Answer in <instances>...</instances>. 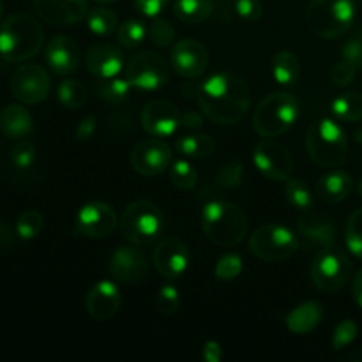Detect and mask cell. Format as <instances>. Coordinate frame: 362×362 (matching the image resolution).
I'll use <instances>...</instances> for the list:
<instances>
[{"label":"cell","mask_w":362,"mask_h":362,"mask_svg":"<svg viewBox=\"0 0 362 362\" xmlns=\"http://www.w3.org/2000/svg\"><path fill=\"white\" fill-rule=\"evenodd\" d=\"M357 191H359V194L362 197V179L359 180V186H357Z\"/></svg>","instance_id":"obj_55"},{"label":"cell","mask_w":362,"mask_h":362,"mask_svg":"<svg viewBox=\"0 0 362 362\" xmlns=\"http://www.w3.org/2000/svg\"><path fill=\"white\" fill-rule=\"evenodd\" d=\"M110 272L117 281L138 283L148 274V260L140 247L120 246L110 258Z\"/></svg>","instance_id":"obj_19"},{"label":"cell","mask_w":362,"mask_h":362,"mask_svg":"<svg viewBox=\"0 0 362 362\" xmlns=\"http://www.w3.org/2000/svg\"><path fill=\"white\" fill-rule=\"evenodd\" d=\"M87 25L92 34L106 37L119 30V16L108 7H95V9L88 11Z\"/></svg>","instance_id":"obj_31"},{"label":"cell","mask_w":362,"mask_h":362,"mask_svg":"<svg viewBox=\"0 0 362 362\" xmlns=\"http://www.w3.org/2000/svg\"><path fill=\"white\" fill-rule=\"evenodd\" d=\"M204 124V119H202L200 113L197 112H186L182 113V126L189 127V129H198Z\"/></svg>","instance_id":"obj_51"},{"label":"cell","mask_w":362,"mask_h":362,"mask_svg":"<svg viewBox=\"0 0 362 362\" xmlns=\"http://www.w3.org/2000/svg\"><path fill=\"white\" fill-rule=\"evenodd\" d=\"M120 303H122V296H120L119 286L108 279L95 283L88 290L87 299H85L88 315L95 320H110L112 317H115Z\"/></svg>","instance_id":"obj_21"},{"label":"cell","mask_w":362,"mask_h":362,"mask_svg":"<svg viewBox=\"0 0 362 362\" xmlns=\"http://www.w3.org/2000/svg\"><path fill=\"white\" fill-rule=\"evenodd\" d=\"M45 42V32L34 16L11 14L0 25V57L7 62H25L37 55Z\"/></svg>","instance_id":"obj_2"},{"label":"cell","mask_w":362,"mask_h":362,"mask_svg":"<svg viewBox=\"0 0 362 362\" xmlns=\"http://www.w3.org/2000/svg\"><path fill=\"white\" fill-rule=\"evenodd\" d=\"M352 293H354V299H356V303L362 308V269L357 272L356 278H354Z\"/></svg>","instance_id":"obj_52"},{"label":"cell","mask_w":362,"mask_h":362,"mask_svg":"<svg viewBox=\"0 0 362 362\" xmlns=\"http://www.w3.org/2000/svg\"><path fill=\"white\" fill-rule=\"evenodd\" d=\"M345 243L350 253L362 260V207L357 209L346 221Z\"/></svg>","instance_id":"obj_38"},{"label":"cell","mask_w":362,"mask_h":362,"mask_svg":"<svg viewBox=\"0 0 362 362\" xmlns=\"http://www.w3.org/2000/svg\"><path fill=\"white\" fill-rule=\"evenodd\" d=\"M354 189L352 175L343 170H334L320 177L317 182V194L325 204H338L350 197Z\"/></svg>","instance_id":"obj_24"},{"label":"cell","mask_w":362,"mask_h":362,"mask_svg":"<svg viewBox=\"0 0 362 362\" xmlns=\"http://www.w3.org/2000/svg\"><path fill=\"white\" fill-rule=\"evenodd\" d=\"M170 66L175 69L179 76L197 80L209 67L207 48L197 39H182L172 48Z\"/></svg>","instance_id":"obj_14"},{"label":"cell","mask_w":362,"mask_h":362,"mask_svg":"<svg viewBox=\"0 0 362 362\" xmlns=\"http://www.w3.org/2000/svg\"><path fill=\"white\" fill-rule=\"evenodd\" d=\"M129 159L131 166L140 175L154 177L168 170V166L172 165V151L163 141L148 138V140H141L134 145Z\"/></svg>","instance_id":"obj_17"},{"label":"cell","mask_w":362,"mask_h":362,"mask_svg":"<svg viewBox=\"0 0 362 362\" xmlns=\"http://www.w3.org/2000/svg\"><path fill=\"white\" fill-rule=\"evenodd\" d=\"M133 85L129 83L126 76L108 78V80H99L95 83V92L99 98L106 103H122L129 98V92Z\"/></svg>","instance_id":"obj_32"},{"label":"cell","mask_w":362,"mask_h":362,"mask_svg":"<svg viewBox=\"0 0 362 362\" xmlns=\"http://www.w3.org/2000/svg\"><path fill=\"white\" fill-rule=\"evenodd\" d=\"M170 180L173 186L182 191H191L198 182V172L194 166L186 159H179L173 165H170Z\"/></svg>","instance_id":"obj_34"},{"label":"cell","mask_w":362,"mask_h":362,"mask_svg":"<svg viewBox=\"0 0 362 362\" xmlns=\"http://www.w3.org/2000/svg\"><path fill=\"white\" fill-rule=\"evenodd\" d=\"M216 278L219 281H232L243 272V258L239 255H225L216 264Z\"/></svg>","instance_id":"obj_40"},{"label":"cell","mask_w":362,"mask_h":362,"mask_svg":"<svg viewBox=\"0 0 362 362\" xmlns=\"http://www.w3.org/2000/svg\"><path fill=\"white\" fill-rule=\"evenodd\" d=\"M147 27L144 25V21L140 20H127L117 30V37L119 42L126 48H136L138 45L144 42V39L147 37Z\"/></svg>","instance_id":"obj_37"},{"label":"cell","mask_w":362,"mask_h":362,"mask_svg":"<svg viewBox=\"0 0 362 362\" xmlns=\"http://www.w3.org/2000/svg\"><path fill=\"white\" fill-rule=\"evenodd\" d=\"M34 9L45 23L67 27L88 14V0H34Z\"/></svg>","instance_id":"obj_18"},{"label":"cell","mask_w":362,"mask_h":362,"mask_svg":"<svg viewBox=\"0 0 362 362\" xmlns=\"http://www.w3.org/2000/svg\"><path fill=\"white\" fill-rule=\"evenodd\" d=\"M306 20L310 30L318 37H341L356 20V4L354 0H311Z\"/></svg>","instance_id":"obj_7"},{"label":"cell","mask_w":362,"mask_h":362,"mask_svg":"<svg viewBox=\"0 0 362 362\" xmlns=\"http://www.w3.org/2000/svg\"><path fill=\"white\" fill-rule=\"evenodd\" d=\"M272 76H274L276 83L283 85V87H292L297 83L300 73L299 57L292 53L290 49H283L274 55L271 62Z\"/></svg>","instance_id":"obj_27"},{"label":"cell","mask_w":362,"mask_h":362,"mask_svg":"<svg viewBox=\"0 0 362 362\" xmlns=\"http://www.w3.org/2000/svg\"><path fill=\"white\" fill-rule=\"evenodd\" d=\"M180 308V296L177 292V288L170 283H166L165 286H161V290L158 292L156 297V310L161 315H173Z\"/></svg>","instance_id":"obj_41"},{"label":"cell","mask_w":362,"mask_h":362,"mask_svg":"<svg viewBox=\"0 0 362 362\" xmlns=\"http://www.w3.org/2000/svg\"><path fill=\"white\" fill-rule=\"evenodd\" d=\"M95 127H98V120L94 115H87L76 127V140L78 141H87L94 136Z\"/></svg>","instance_id":"obj_49"},{"label":"cell","mask_w":362,"mask_h":362,"mask_svg":"<svg viewBox=\"0 0 362 362\" xmlns=\"http://www.w3.org/2000/svg\"><path fill=\"white\" fill-rule=\"evenodd\" d=\"M244 179V165L240 161H232L228 165L223 166L216 175V182L221 187H239Z\"/></svg>","instance_id":"obj_43"},{"label":"cell","mask_w":362,"mask_h":362,"mask_svg":"<svg viewBox=\"0 0 362 362\" xmlns=\"http://www.w3.org/2000/svg\"><path fill=\"white\" fill-rule=\"evenodd\" d=\"M0 131L7 138L21 140L34 131V120L27 108L20 105H7L0 110Z\"/></svg>","instance_id":"obj_25"},{"label":"cell","mask_w":362,"mask_h":362,"mask_svg":"<svg viewBox=\"0 0 362 362\" xmlns=\"http://www.w3.org/2000/svg\"><path fill=\"white\" fill-rule=\"evenodd\" d=\"M286 200L292 207L299 209V211H310L313 207V194H311L310 187L299 179H288L285 186Z\"/></svg>","instance_id":"obj_35"},{"label":"cell","mask_w":362,"mask_h":362,"mask_svg":"<svg viewBox=\"0 0 362 362\" xmlns=\"http://www.w3.org/2000/svg\"><path fill=\"white\" fill-rule=\"evenodd\" d=\"M232 6L237 16L250 23L258 21L264 14V6L260 4V0H233Z\"/></svg>","instance_id":"obj_44"},{"label":"cell","mask_w":362,"mask_h":362,"mask_svg":"<svg viewBox=\"0 0 362 362\" xmlns=\"http://www.w3.org/2000/svg\"><path fill=\"white\" fill-rule=\"evenodd\" d=\"M182 126V113L163 99L151 101L141 112V127L154 138H168Z\"/></svg>","instance_id":"obj_16"},{"label":"cell","mask_w":362,"mask_h":362,"mask_svg":"<svg viewBox=\"0 0 362 362\" xmlns=\"http://www.w3.org/2000/svg\"><path fill=\"white\" fill-rule=\"evenodd\" d=\"M223 357V350L219 343L207 341L204 345V359L207 362H219Z\"/></svg>","instance_id":"obj_50"},{"label":"cell","mask_w":362,"mask_h":362,"mask_svg":"<svg viewBox=\"0 0 362 362\" xmlns=\"http://www.w3.org/2000/svg\"><path fill=\"white\" fill-rule=\"evenodd\" d=\"M297 232L304 240L306 247L315 250H325L334 246L336 243V226L331 219L322 218L317 214H306L297 221Z\"/></svg>","instance_id":"obj_23"},{"label":"cell","mask_w":362,"mask_h":362,"mask_svg":"<svg viewBox=\"0 0 362 362\" xmlns=\"http://www.w3.org/2000/svg\"><path fill=\"white\" fill-rule=\"evenodd\" d=\"M133 2L138 13L147 18H156L165 11L170 0H133Z\"/></svg>","instance_id":"obj_48"},{"label":"cell","mask_w":362,"mask_h":362,"mask_svg":"<svg viewBox=\"0 0 362 362\" xmlns=\"http://www.w3.org/2000/svg\"><path fill=\"white\" fill-rule=\"evenodd\" d=\"M341 57L343 60L352 64L356 69H361L362 67V34L354 35V37H350L349 41L343 45Z\"/></svg>","instance_id":"obj_46"},{"label":"cell","mask_w":362,"mask_h":362,"mask_svg":"<svg viewBox=\"0 0 362 362\" xmlns=\"http://www.w3.org/2000/svg\"><path fill=\"white\" fill-rule=\"evenodd\" d=\"M177 151L191 159H204L214 154L216 140L209 134H186L175 144Z\"/></svg>","instance_id":"obj_29"},{"label":"cell","mask_w":362,"mask_h":362,"mask_svg":"<svg viewBox=\"0 0 362 362\" xmlns=\"http://www.w3.org/2000/svg\"><path fill=\"white\" fill-rule=\"evenodd\" d=\"M42 226H45V219L41 212L30 209V211L21 212L20 218L16 219V235L23 240H32L42 232Z\"/></svg>","instance_id":"obj_36"},{"label":"cell","mask_w":362,"mask_h":362,"mask_svg":"<svg viewBox=\"0 0 362 362\" xmlns=\"http://www.w3.org/2000/svg\"><path fill=\"white\" fill-rule=\"evenodd\" d=\"M57 95H59V101L69 110L81 108L88 99L87 87L78 80H64L59 85Z\"/></svg>","instance_id":"obj_33"},{"label":"cell","mask_w":362,"mask_h":362,"mask_svg":"<svg viewBox=\"0 0 362 362\" xmlns=\"http://www.w3.org/2000/svg\"><path fill=\"white\" fill-rule=\"evenodd\" d=\"M253 161L258 172L271 180H288L293 172L292 154L285 145L272 138H264L253 151Z\"/></svg>","instance_id":"obj_12"},{"label":"cell","mask_w":362,"mask_h":362,"mask_svg":"<svg viewBox=\"0 0 362 362\" xmlns=\"http://www.w3.org/2000/svg\"><path fill=\"white\" fill-rule=\"evenodd\" d=\"M299 117V101L290 92H274L258 103L253 126L264 138H276L286 133Z\"/></svg>","instance_id":"obj_6"},{"label":"cell","mask_w":362,"mask_h":362,"mask_svg":"<svg viewBox=\"0 0 362 362\" xmlns=\"http://www.w3.org/2000/svg\"><path fill=\"white\" fill-rule=\"evenodd\" d=\"M189 260L191 257L187 246L175 237L163 239L156 246L154 255H152V264H154L156 271L170 281L182 278L186 274Z\"/></svg>","instance_id":"obj_15"},{"label":"cell","mask_w":362,"mask_h":362,"mask_svg":"<svg viewBox=\"0 0 362 362\" xmlns=\"http://www.w3.org/2000/svg\"><path fill=\"white\" fill-rule=\"evenodd\" d=\"M2 14H4V6H2V0H0V20H2Z\"/></svg>","instance_id":"obj_56"},{"label":"cell","mask_w":362,"mask_h":362,"mask_svg":"<svg viewBox=\"0 0 362 362\" xmlns=\"http://www.w3.org/2000/svg\"><path fill=\"white\" fill-rule=\"evenodd\" d=\"M85 66H87L88 73L98 80L115 78L126 69L122 52L117 46L108 45V42L92 45L85 53Z\"/></svg>","instance_id":"obj_20"},{"label":"cell","mask_w":362,"mask_h":362,"mask_svg":"<svg viewBox=\"0 0 362 362\" xmlns=\"http://www.w3.org/2000/svg\"><path fill=\"white\" fill-rule=\"evenodd\" d=\"M119 230L126 240L136 246H148L159 240L165 232V216L161 209L148 200H138L124 209Z\"/></svg>","instance_id":"obj_5"},{"label":"cell","mask_w":362,"mask_h":362,"mask_svg":"<svg viewBox=\"0 0 362 362\" xmlns=\"http://www.w3.org/2000/svg\"><path fill=\"white\" fill-rule=\"evenodd\" d=\"M35 161V147L32 141L20 140L11 151V163L14 168L18 170H27L34 165Z\"/></svg>","instance_id":"obj_42"},{"label":"cell","mask_w":362,"mask_h":362,"mask_svg":"<svg viewBox=\"0 0 362 362\" xmlns=\"http://www.w3.org/2000/svg\"><path fill=\"white\" fill-rule=\"evenodd\" d=\"M352 274V262L339 247H325L318 251L311 264V279L322 292H338L346 285Z\"/></svg>","instance_id":"obj_9"},{"label":"cell","mask_w":362,"mask_h":362,"mask_svg":"<svg viewBox=\"0 0 362 362\" xmlns=\"http://www.w3.org/2000/svg\"><path fill=\"white\" fill-rule=\"evenodd\" d=\"M9 88L14 98L23 105H39L45 101L52 88V80L45 67L37 64L20 66L13 73Z\"/></svg>","instance_id":"obj_11"},{"label":"cell","mask_w":362,"mask_h":362,"mask_svg":"<svg viewBox=\"0 0 362 362\" xmlns=\"http://www.w3.org/2000/svg\"><path fill=\"white\" fill-rule=\"evenodd\" d=\"M11 240H13V232H11L9 225H7V223H4L2 219H0V247L11 244Z\"/></svg>","instance_id":"obj_53"},{"label":"cell","mask_w":362,"mask_h":362,"mask_svg":"<svg viewBox=\"0 0 362 362\" xmlns=\"http://www.w3.org/2000/svg\"><path fill=\"white\" fill-rule=\"evenodd\" d=\"M212 11H214L212 0H175L173 4L175 16L187 25L204 23L207 18H211Z\"/></svg>","instance_id":"obj_28"},{"label":"cell","mask_w":362,"mask_h":362,"mask_svg":"<svg viewBox=\"0 0 362 362\" xmlns=\"http://www.w3.org/2000/svg\"><path fill=\"white\" fill-rule=\"evenodd\" d=\"M95 2H99V4H115V2H119V0H95Z\"/></svg>","instance_id":"obj_54"},{"label":"cell","mask_w":362,"mask_h":362,"mask_svg":"<svg viewBox=\"0 0 362 362\" xmlns=\"http://www.w3.org/2000/svg\"><path fill=\"white\" fill-rule=\"evenodd\" d=\"M197 101L211 122L233 126L246 117L251 95L246 81L233 73H216L198 87Z\"/></svg>","instance_id":"obj_1"},{"label":"cell","mask_w":362,"mask_h":362,"mask_svg":"<svg viewBox=\"0 0 362 362\" xmlns=\"http://www.w3.org/2000/svg\"><path fill=\"white\" fill-rule=\"evenodd\" d=\"M357 69L346 60H341V62L336 64L331 69V80L332 83L338 85V87H346L349 83H352L354 76H356Z\"/></svg>","instance_id":"obj_47"},{"label":"cell","mask_w":362,"mask_h":362,"mask_svg":"<svg viewBox=\"0 0 362 362\" xmlns=\"http://www.w3.org/2000/svg\"><path fill=\"white\" fill-rule=\"evenodd\" d=\"M322 318H324V306L318 300H310L290 311L286 317V327L293 334H308L320 324Z\"/></svg>","instance_id":"obj_26"},{"label":"cell","mask_w":362,"mask_h":362,"mask_svg":"<svg viewBox=\"0 0 362 362\" xmlns=\"http://www.w3.org/2000/svg\"><path fill=\"white\" fill-rule=\"evenodd\" d=\"M202 226L209 239L221 247H233L247 235L246 212L232 202H209L202 211Z\"/></svg>","instance_id":"obj_3"},{"label":"cell","mask_w":362,"mask_h":362,"mask_svg":"<svg viewBox=\"0 0 362 362\" xmlns=\"http://www.w3.org/2000/svg\"><path fill=\"white\" fill-rule=\"evenodd\" d=\"M45 59L53 73L60 74V76H67V74L74 73L78 69L81 53L73 39L67 37V35H55L46 46Z\"/></svg>","instance_id":"obj_22"},{"label":"cell","mask_w":362,"mask_h":362,"mask_svg":"<svg viewBox=\"0 0 362 362\" xmlns=\"http://www.w3.org/2000/svg\"><path fill=\"white\" fill-rule=\"evenodd\" d=\"M126 78L138 90H159L170 81V66L158 53L141 52L127 62Z\"/></svg>","instance_id":"obj_10"},{"label":"cell","mask_w":362,"mask_h":362,"mask_svg":"<svg viewBox=\"0 0 362 362\" xmlns=\"http://www.w3.org/2000/svg\"><path fill=\"white\" fill-rule=\"evenodd\" d=\"M357 324L354 320H345L334 329V336H332V349L341 350L349 346L354 339L357 338Z\"/></svg>","instance_id":"obj_45"},{"label":"cell","mask_w":362,"mask_h":362,"mask_svg":"<svg viewBox=\"0 0 362 362\" xmlns=\"http://www.w3.org/2000/svg\"><path fill=\"white\" fill-rule=\"evenodd\" d=\"M308 156L324 168H336L346 161L349 138L334 119H318L311 124L306 136Z\"/></svg>","instance_id":"obj_4"},{"label":"cell","mask_w":362,"mask_h":362,"mask_svg":"<svg viewBox=\"0 0 362 362\" xmlns=\"http://www.w3.org/2000/svg\"><path fill=\"white\" fill-rule=\"evenodd\" d=\"M148 37H151V41L158 48H168L173 42V39H175V28H173L170 21L156 16L152 20L151 27H148Z\"/></svg>","instance_id":"obj_39"},{"label":"cell","mask_w":362,"mask_h":362,"mask_svg":"<svg viewBox=\"0 0 362 362\" xmlns=\"http://www.w3.org/2000/svg\"><path fill=\"white\" fill-rule=\"evenodd\" d=\"M331 112L341 122H359L362 120V94L345 92L331 103Z\"/></svg>","instance_id":"obj_30"},{"label":"cell","mask_w":362,"mask_h":362,"mask_svg":"<svg viewBox=\"0 0 362 362\" xmlns=\"http://www.w3.org/2000/svg\"><path fill=\"white\" fill-rule=\"evenodd\" d=\"M299 250V239L281 225H264L250 237V251L264 262H283Z\"/></svg>","instance_id":"obj_8"},{"label":"cell","mask_w":362,"mask_h":362,"mask_svg":"<svg viewBox=\"0 0 362 362\" xmlns=\"http://www.w3.org/2000/svg\"><path fill=\"white\" fill-rule=\"evenodd\" d=\"M117 223L119 219L112 205L105 202H90L78 211L74 225H76V232L81 235L90 237V239H105L112 235L113 230L117 228Z\"/></svg>","instance_id":"obj_13"}]
</instances>
